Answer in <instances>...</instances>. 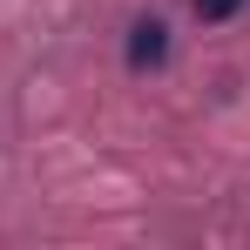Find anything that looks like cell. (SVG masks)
<instances>
[{"mask_svg": "<svg viewBox=\"0 0 250 250\" xmlns=\"http://www.w3.org/2000/svg\"><path fill=\"white\" fill-rule=\"evenodd\" d=\"M163 61H169V27L149 14V21H135V27H128V68H135V75H149V68H163Z\"/></svg>", "mask_w": 250, "mask_h": 250, "instance_id": "6da1fadb", "label": "cell"}, {"mask_svg": "<svg viewBox=\"0 0 250 250\" xmlns=\"http://www.w3.org/2000/svg\"><path fill=\"white\" fill-rule=\"evenodd\" d=\"M244 7H250V0H196V21H209V27H216V21H237Z\"/></svg>", "mask_w": 250, "mask_h": 250, "instance_id": "7a4b0ae2", "label": "cell"}]
</instances>
